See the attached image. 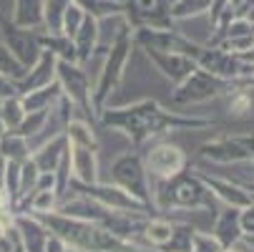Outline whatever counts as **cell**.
I'll return each instance as SVG.
<instances>
[{
    "label": "cell",
    "instance_id": "1",
    "mask_svg": "<svg viewBox=\"0 0 254 252\" xmlns=\"http://www.w3.org/2000/svg\"><path fill=\"white\" fill-rule=\"evenodd\" d=\"M101 126H111L126 134L136 147H143L149 139L164 136L169 131L181 129H204L211 126V119H196V116H181L174 111H166L164 106L154 98H143L119 109H103L98 114Z\"/></svg>",
    "mask_w": 254,
    "mask_h": 252
},
{
    "label": "cell",
    "instance_id": "2",
    "mask_svg": "<svg viewBox=\"0 0 254 252\" xmlns=\"http://www.w3.org/2000/svg\"><path fill=\"white\" fill-rule=\"evenodd\" d=\"M161 207H176V209H211L214 194L204 184V179L199 174H187L181 171L169 182H159V192L154 197V204Z\"/></svg>",
    "mask_w": 254,
    "mask_h": 252
},
{
    "label": "cell",
    "instance_id": "3",
    "mask_svg": "<svg viewBox=\"0 0 254 252\" xmlns=\"http://www.w3.org/2000/svg\"><path fill=\"white\" fill-rule=\"evenodd\" d=\"M131 48H133V30L121 35V38L103 53V63H101L98 79H96V86H93L96 114H101L106 109V101L119 88V84L124 79V71L128 66V58H131Z\"/></svg>",
    "mask_w": 254,
    "mask_h": 252
},
{
    "label": "cell",
    "instance_id": "4",
    "mask_svg": "<svg viewBox=\"0 0 254 252\" xmlns=\"http://www.w3.org/2000/svg\"><path fill=\"white\" fill-rule=\"evenodd\" d=\"M234 88H237L234 81L219 79V76L209 74L204 68H194L184 81L176 84V88L171 93V103H176V106L204 103V101H211V98H219V96H224Z\"/></svg>",
    "mask_w": 254,
    "mask_h": 252
},
{
    "label": "cell",
    "instance_id": "5",
    "mask_svg": "<svg viewBox=\"0 0 254 252\" xmlns=\"http://www.w3.org/2000/svg\"><path fill=\"white\" fill-rule=\"evenodd\" d=\"M56 81L61 84L63 96L73 103L78 111H83L88 119L98 121L96 106H93V86H91V81H88L86 66H81V63H76V61H61V58H58Z\"/></svg>",
    "mask_w": 254,
    "mask_h": 252
},
{
    "label": "cell",
    "instance_id": "6",
    "mask_svg": "<svg viewBox=\"0 0 254 252\" xmlns=\"http://www.w3.org/2000/svg\"><path fill=\"white\" fill-rule=\"evenodd\" d=\"M111 174H114V182L121 189H126L131 197H136L138 202H143L149 209L156 212V204H154V197L149 189V174H146V167H143V159L138 154L119 157L111 167Z\"/></svg>",
    "mask_w": 254,
    "mask_h": 252
},
{
    "label": "cell",
    "instance_id": "7",
    "mask_svg": "<svg viewBox=\"0 0 254 252\" xmlns=\"http://www.w3.org/2000/svg\"><path fill=\"white\" fill-rule=\"evenodd\" d=\"M141 159H143V167H146V174H151V179H156V182H169L176 174L187 171V164H189V157L184 154V149L171 141L151 144Z\"/></svg>",
    "mask_w": 254,
    "mask_h": 252
},
{
    "label": "cell",
    "instance_id": "8",
    "mask_svg": "<svg viewBox=\"0 0 254 252\" xmlns=\"http://www.w3.org/2000/svg\"><path fill=\"white\" fill-rule=\"evenodd\" d=\"M0 38H3V43L10 48V53L25 68H30L43 53V48H41V30L20 28L10 18H5L3 13H0Z\"/></svg>",
    "mask_w": 254,
    "mask_h": 252
},
{
    "label": "cell",
    "instance_id": "9",
    "mask_svg": "<svg viewBox=\"0 0 254 252\" xmlns=\"http://www.w3.org/2000/svg\"><path fill=\"white\" fill-rule=\"evenodd\" d=\"M146 53V58L156 66V71H161V76H166L171 84H181L196 66V61L191 56L184 53H164V51H151V48H141Z\"/></svg>",
    "mask_w": 254,
    "mask_h": 252
},
{
    "label": "cell",
    "instance_id": "10",
    "mask_svg": "<svg viewBox=\"0 0 254 252\" xmlns=\"http://www.w3.org/2000/svg\"><path fill=\"white\" fill-rule=\"evenodd\" d=\"M201 159H209L214 164H232V162H252L249 159V149L244 147L242 136H222L206 141L199 149Z\"/></svg>",
    "mask_w": 254,
    "mask_h": 252
},
{
    "label": "cell",
    "instance_id": "11",
    "mask_svg": "<svg viewBox=\"0 0 254 252\" xmlns=\"http://www.w3.org/2000/svg\"><path fill=\"white\" fill-rule=\"evenodd\" d=\"M70 167H73V182L93 184L98 182V147H83V144L68 141Z\"/></svg>",
    "mask_w": 254,
    "mask_h": 252
},
{
    "label": "cell",
    "instance_id": "12",
    "mask_svg": "<svg viewBox=\"0 0 254 252\" xmlns=\"http://www.w3.org/2000/svg\"><path fill=\"white\" fill-rule=\"evenodd\" d=\"M15 227L23 242L25 252H46V245L51 240V230L33 214H15Z\"/></svg>",
    "mask_w": 254,
    "mask_h": 252
},
{
    "label": "cell",
    "instance_id": "13",
    "mask_svg": "<svg viewBox=\"0 0 254 252\" xmlns=\"http://www.w3.org/2000/svg\"><path fill=\"white\" fill-rule=\"evenodd\" d=\"M56 66H58V58L51 53V51H43L41 58L35 61L28 71H25V76L18 81V88L20 93H28L33 88H41V86H48L56 81Z\"/></svg>",
    "mask_w": 254,
    "mask_h": 252
},
{
    "label": "cell",
    "instance_id": "14",
    "mask_svg": "<svg viewBox=\"0 0 254 252\" xmlns=\"http://www.w3.org/2000/svg\"><path fill=\"white\" fill-rule=\"evenodd\" d=\"M204 179V184L209 187V192L216 197V199H222L227 207H237V209H244L247 204L254 202L252 192H247L244 187L234 184V182H227V179H219V176H206V174H199Z\"/></svg>",
    "mask_w": 254,
    "mask_h": 252
},
{
    "label": "cell",
    "instance_id": "15",
    "mask_svg": "<svg viewBox=\"0 0 254 252\" xmlns=\"http://www.w3.org/2000/svg\"><path fill=\"white\" fill-rule=\"evenodd\" d=\"M70 41H73V48H76V63L86 66L98 51V20L86 13L81 28L76 30V35Z\"/></svg>",
    "mask_w": 254,
    "mask_h": 252
},
{
    "label": "cell",
    "instance_id": "16",
    "mask_svg": "<svg viewBox=\"0 0 254 252\" xmlns=\"http://www.w3.org/2000/svg\"><path fill=\"white\" fill-rule=\"evenodd\" d=\"M211 235L222 242V247H232L242 240V222H239V209L237 207H227L219 212V217L214 222Z\"/></svg>",
    "mask_w": 254,
    "mask_h": 252
},
{
    "label": "cell",
    "instance_id": "17",
    "mask_svg": "<svg viewBox=\"0 0 254 252\" xmlns=\"http://www.w3.org/2000/svg\"><path fill=\"white\" fill-rule=\"evenodd\" d=\"M131 23L126 18V13H116V15H106V18H98V48L101 51H108L121 35L131 33Z\"/></svg>",
    "mask_w": 254,
    "mask_h": 252
},
{
    "label": "cell",
    "instance_id": "18",
    "mask_svg": "<svg viewBox=\"0 0 254 252\" xmlns=\"http://www.w3.org/2000/svg\"><path fill=\"white\" fill-rule=\"evenodd\" d=\"M10 20L20 28L41 30L43 28V0H15Z\"/></svg>",
    "mask_w": 254,
    "mask_h": 252
},
{
    "label": "cell",
    "instance_id": "19",
    "mask_svg": "<svg viewBox=\"0 0 254 252\" xmlns=\"http://www.w3.org/2000/svg\"><path fill=\"white\" fill-rule=\"evenodd\" d=\"M65 147H68V136H65V134H61V136H56V139H51V141L41 144V147L30 154V159L35 162V167H38L41 171H53V169H56V164L61 162V157H63Z\"/></svg>",
    "mask_w": 254,
    "mask_h": 252
},
{
    "label": "cell",
    "instance_id": "20",
    "mask_svg": "<svg viewBox=\"0 0 254 252\" xmlns=\"http://www.w3.org/2000/svg\"><path fill=\"white\" fill-rule=\"evenodd\" d=\"M63 96L61 91V84L53 81L48 86H41V88H33L28 93H20L23 98V106H25V111H43V109H51V106Z\"/></svg>",
    "mask_w": 254,
    "mask_h": 252
},
{
    "label": "cell",
    "instance_id": "21",
    "mask_svg": "<svg viewBox=\"0 0 254 252\" xmlns=\"http://www.w3.org/2000/svg\"><path fill=\"white\" fill-rule=\"evenodd\" d=\"M174 232H176V222H169L164 217H154V214H151L146 227H143V240L149 242V247H154V250L161 252L171 242Z\"/></svg>",
    "mask_w": 254,
    "mask_h": 252
},
{
    "label": "cell",
    "instance_id": "22",
    "mask_svg": "<svg viewBox=\"0 0 254 252\" xmlns=\"http://www.w3.org/2000/svg\"><path fill=\"white\" fill-rule=\"evenodd\" d=\"M41 48L43 51H51L61 61H76L73 41H70L65 33H48V30L41 28Z\"/></svg>",
    "mask_w": 254,
    "mask_h": 252
},
{
    "label": "cell",
    "instance_id": "23",
    "mask_svg": "<svg viewBox=\"0 0 254 252\" xmlns=\"http://www.w3.org/2000/svg\"><path fill=\"white\" fill-rule=\"evenodd\" d=\"M0 154H3L8 162L23 164L25 159H30V144L18 131H5L3 134V141H0Z\"/></svg>",
    "mask_w": 254,
    "mask_h": 252
},
{
    "label": "cell",
    "instance_id": "24",
    "mask_svg": "<svg viewBox=\"0 0 254 252\" xmlns=\"http://www.w3.org/2000/svg\"><path fill=\"white\" fill-rule=\"evenodd\" d=\"M211 10V0H171L169 3V15L171 20H189V18H199L204 13Z\"/></svg>",
    "mask_w": 254,
    "mask_h": 252
},
{
    "label": "cell",
    "instance_id": "25",
    "mask_svg": "<svg viewBox=\"0 0 254 252\" xmlns=\"http://www.w3.org/2000/svg\"><path fill=\"white\" fill-rule=\"evenodd\" d=\"M25 114H28V111H25L20 96H13V98L0 101V121H3L5 131H15V129L23 124Z\"/></svg>",
    "mask_w": 254,
    "mask_h": 252
},
{
    "label": "cell",
    "instance_id": "26",
    "mask_svg": "<svg viewBox=\"0 0 254 252\" xmlns=\"http://www.w3.org/2000/svg\"><path fill=\"white\" fill-rule=\"evenodd\" d=\"M70 3L73 0H43V30L61 33V20Z\"/></svg>",
    "mask_w": 254,
    "mask_h": 252
},
{
    "label": "cell",
    "instance_id": "27",
    "mask_svg": "<svg viewBox=\"0 0 254 252\" xmlns=\"http://www.w3.org/2000/svg\"><path fill=\"white\" fill-rule=\"evenodd\" d=\"M76 3H78L88 15H93L96 20H98V18H106V15L126 13V5L121 3V0H76Z\"/></svg>",
    "mask_w": 254,
    "mask_h": 252
},
{
    "label": "cell",
    "instance_id": "28",
    "mask_svg": "<svg viewBox=\"0 0 254 252\" xmlns=\"http://www.w3.org/2000/svg\"><path fill=\"white\" fill-rule=\"evenodd\" d=\"M25 66L10 53V48L0 41V74H5V76H10V79H15V81H20L23 76H25Z\"/></svg>",
    "mask_w": 254,
    "mask_h": 252
},
{
    "label": "cell",
    "instance_id": "29",
    "mask_svg": "<svg viewBox=\"0 0 254 252\" xmlns=\"http://www.w3.org/2000/svg\"><path fill=\"white\" fill-rule=\"evenodd\" d=\"M58 202H61V197L56 194V189H38L30 197V204H28L25 214H33V212H56Z\"/></svg>",
    "mask_w": 254,
    "mask_h": 252
},
{
    "label": "cell",
    "instance_id": "30",
    "mask_svg": "<svg viewBox=\"0 0 254 252\" xmlns=\"http://www.w3.org/2000/svg\"><path fill=\"white\" fill-rule=\"evenodd\" d=\"M48 111L51 109H43V111H28L25 114V119H23V124L15 129L20 136H25V139H33L35 134H38L43 126H46V121H48Z\"/></svg>",
    "mask_w": 254,
    "mask_h": 252
},
{
    "label": "cell",
    "instance_id": "31",
    "mask_svg": "<svg viewBox=\"0 0 254 252\" xmlns=\"http://www.w3.org/2000/svg\"><path fill=\"white\" fill-rule=\"evenodd\" d=\"M83 18H86V10H83V8L76 3V0H73V3L68 5V10L63 13V20H61V33H65L68 38H73L76 30H78V28H81V23H83Z\"/></svg>",
    "mask_w": 254,
    "mask_h": 252
},
{
    "label": "cell",
    "instance_id": "32",
    "mask_svg": "<svg viewBox=\"0 0 254 252\" xmlns=\"http://www.w3.org/2000/svg\"><path fill=\"white\" fill-rule=\"evenodd\" d=\"M189 252H224V247H222V242L216 240L214 235H206V232H196L194 230Z\"/></svg>",
    "mask_w": 254,
    "mask_h": 252
},
{
    "label": "cell",
    "instance_id": "33",
    "mask_svg": "<svg viewBox=\"0 0 254 252\" xmlns=\"http://www.w3.org/2000/svg\"><path fill=\"white\" fill-rule=\"evenodd\" d=\"M229 111H232V116H234V119H247V116L252 114V98H249V93H244V91L232 93Z\"/></svg>",
    "mask_w": 254,
    "mask_h": 252
},
{
    "label": "cell",
    "instance_id": "34",
    "mask_svg": "<svg viewBox=\"0 0 254 252\" xmlns=\"http://www.w3.org/2000/svg\"><path fill=\"white\" fill-rule=\"evenodd\" d=\"M13 96H20V88H18V81L5 76V74H0V101H5V98H13Z\"/></svg>",
    "mask_w": 254,
    "mask_h": 252
},
{
    "label": "cell",
    "instance_id": "35",
    "mask_svg": "<svg viewBox=\"0 0 254 252\" xmlns=\"http://www.w3.org/2000/svg\"><path fill=\"white\" fill-rule=\"evenodd\" d=\"M239 222H242V235L254 232V202L247 204L244 209H239Z\"/></svg>",
    "mask_w": 254,
    "mask_h": 252
},
{
    "label": "cell",
    "instance_id": "36",
    "mask_svg": "<svg viewBox=\"0 0 254 252\" xmlns=\"http://www.w3.org/2000/svg\"><path fill=\"white\" fill-rule=\"evenodd\" d=\"M46 252H68V245H65L61 237L51 235V240H48V245H46Z\"/></svg>",
    "mask_w": 254,
    "mask_h": 252
},
{
    "label": "cell",
    "instance_id": "37",
    "mask_svg": "<svg viewBox=\"0 0 254 252\" xmlns=\"http://www.w3.org/2000/svg\"><path fill=\"white\" fill-rule=\"evenodd\" d=\"M5 169H8V159L0 154V189H5Z\"/></svg>",
    "mask_w": 254,
    "mask_h": 252
},
{
    "label": "cell",
    "instance_id": "38",
    "mask_svg": "<svg viewBox=\"0 0 254 252\" xmlns=\"http://www.w3.org/2000/svg\"><path fill=\"white\" fill-rule=\"evenodd\" d=\"M244 3H247V0H227V8H229L232 13H237V10H239Z\"/></svg>",
    "mask_w": 254,
    "mask_h": 252
},
{
    "label": "cell",
    "instance_id": "39",
    "mask_svg": "<svg viewBox=\"0 0 254 252\" xmlns=\"http://www.w3.org/2000/svg\"><path fill=\"white\" fill-rule=\"evenodd\" d=\"M3 134H5V126H3V121H0V141H3Z\"/></svg>",
    "mask_w": 254,
    "mask_h": 252
},
{
    "label": "cell",
    "instance_id": "40",
    "mask_svg": "<svg viewBox=\"0 0 254 252\" xmlns=\"http://www.w3.org/2000/svg\"><path fill=\"white\" fill-rule=\"evenodd\" d=\"M224 252H242V250H234V245H232V247H224Z\"/></svg>",
    "mask_w": 254,
    "mask_h": 252
},
{
    "label": "cell",
    "instance_id": "41",
    "mask_svg": "<svg viewBox=\"0 0 254 252\" xmlns=\"http://www.w3.org/2000/svg\"><path fill=\"white\" fill-rule=\"evenodd\" d=\"M247 86H254V76H252V79H249V81H247Z\"/></svg>",
    "mask_w": 254,
    "mask_h": 252
}]
</instances>
